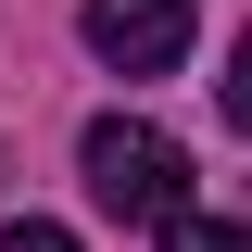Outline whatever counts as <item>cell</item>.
I'll return each mask as SVG.
<instances>
[{
  "label": "cell",
  "mask_w": 252,
  "mask_h": 252,
  "mask_svg": "<svg viewBox=\"0 0 252 252\" xmlns=\"http://www.w3.org/2000/svg\"><path fill=\"white\" fill-rule=\"evenodd\" d=\"M76 164H89V189L114 202V215H189V152L164 139V126H139V114H101L89 139H76Z\"/></svg>",
  "instance_id": "cell-1"
},
{
  "label": "cell",
  "mask_w": 252,
  "mask_h": 252,
  "mask_svg": "<svg viewBox=\"0 0 252 252\" xmlns=\"http://www.w3.org/2000/svg\"><path fill=\"white\" fill-rule=\"evenodd\" d=\"M189 26H202V0H89V51L114 76H177Z\"/></svg>",
  "instance_id": "cell-2"
},
{
  "label": "cell",
  "mask_w": 252,
  "mask_h": 252,
  "mask_svg": "<svg viewBox=\"0 0 252 252\" xmlns=\"http://www.w3.org/2000/svg\"><path fill=\"white\" fill-rule=\"evenodd\" d=\"M164 252H252L240 215H164Z\"/></svg>",
  "instance_id": "cell-3"
},
{
  "label": "cell",
  "mask_w": 252,
  "mask_h": 252,
  "mask_svg": "<svg viewBox=\"0 0 252 252\" xmlns=\"http://www.w3.org/2000/svg\"><path fill=\"white\" fill-rule=\"evenodd\" d=\"M215 101H227V126H252V26L227 38V76H215Z\"/></svg>",
  "instance_id": "cell-4"
},
{
  "label": "cell",
  "mask_w": 252,
  "mask_h": 252,
  "mask_svg": "<svg viewBox=\"0 0 252 252\" xmlns=\"http://www.w3.org/2000/svg\"><path fill=\"white\" fill-rule=\"evenodd\" d=\"M0 252H76V227H51V215H26V227H0Z\"/></svg>",
  "instance_id": "cell-5"
}]
</instances>
